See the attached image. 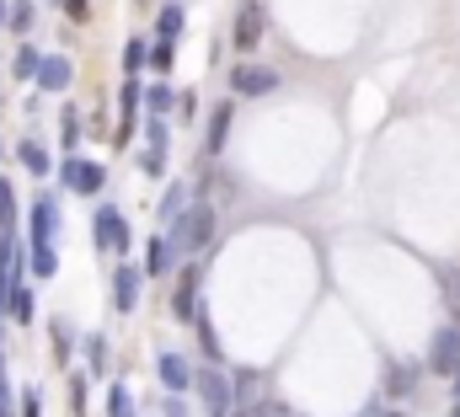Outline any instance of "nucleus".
I'll use <instances>...</instances> for the list:
<instances>
[{
  "label": "nucleus",
  "instance_id": "obj_1",
  "mask_svg": "<svg viewBox=\"0 0 460 417\" xmlns=\"http://www.w3.org/2000/svg\"><path fill=\"white\" fill-rule=\"evenodd\" d=\"M209 236H214V209H209V204H193V209H182V220L171 225L166 241H171L177 252H204Z\"/></svg>",
  "mask_w": 460,
  "mask_h": 417
},
{
  "label": "nucleus",
  "instance_id": "obj_2",
  "mask_svg": "<svg viewBox=\"0 0 460 417\" xmlns=\"http://www.w3.org/2000/svg\"><path fill=\"white\" fill-rule=\"evenodd\" d=\"M193 391H198V402H204V413L209 417H225L230 407H236V380H225L220 370L193 375Z\"/></svg>",
  "mask_w": 460,
  "mask_h": 417
},
{
  "label": "nucleus",
  "instance_id": "obj_3",
  "mask_svg": "<svg viewBox=\"0 0 460 417\" xmlns=\"http://www.w3.org/2000/svg\"><path fill=\"white\" fill-rule=\"evenodd\" d=\"M263 27H268V11H263L257 0H241V5H236V21H230V43H236L241 54H252V48L263 43Z\"/></svg>",
  "mask_w": 460,
  "mask_h": 417
},
{
  "label": "nucleus",
  "instance_id": "obj_4",
  "mask_svg": "<svg viewBox=\"0 0 460 417\" xmlns=\"http://www.w3.org/2000/svg\"><path fill=\"white\" fill-rule=\"evenodd\" d=\"M96 252H107V257H123L129 252V220L118 214V209H96Z\"/></svg>",
  "mask_w": 460,
  "mask_h": 417
},
{
  "label": "nucleus",
  "instance_id": "obj_5",
  "mask_svg": "<svg viewBox=\"0 0 460 417\" xmlns=\"http://www.w3.org/2000/svg\"><path fill=\"white\" fill-rule=\"evenodd\" d=\"M139 284H145V268H134V263H118L113 268V311L118 316L139 311Z\"/></svg>",
  "mask_w": 460,
  "mask_h": 417
},
{
  "label": "nucleus",
  "instance_id": "obj_6",
  "mask_svg": "<svg viewBox=\"0 0 460 417\" xmlns=\"http://www.w3.org/2000/svg\"><path fill=\"white\" fill-rule=\"evenodd\" d=\"M429 370L434 375H460V327H445V332H434V348H429Z\"/></svg>",
  "mask_w": 460,
  "mask_h": 417
},
{
  "label": "nucleus",
  "instance_id": "obj_7",
  "mask_svg": "<svg viewBox=\"0 0 460 417\" xmlns=\"http://www.w3.org/2000/svg\"><path fill=\"white\" fill-rule=\"evenodd\" d=\"M59 182H64L70 193H102V166H96V161L70 155V161L59 166Z\"/></svg>",
  "mask_w": 460,
  "mask_h": 417
},
{
  "label": "nucleus",
  "instance_id": "obj_8",
  "mask_svg": "<svg viewBox=\"0 0 460 417\" xmlns=\"http://www.w3.org/2000/svg\"><path fill=\"white\" fill-rule=\"evenodd\" d=\"M230 86H236V96H268V91H279V70H263V64H241V70L230 75Z\"/></svg>",
  "mask_w": 460,
  "mask_h": 417
},
{
  "label": "nucleus",
  "instance_id": "obj_9",
  "mask_svg": "<svg viewBox=\"0 0 460 417\" xmlns=\"http://www.w3.org/2000/svg\"><path fill=\"white\" fill-rule=\"evenodd\" d=\"M155 375H161L166 396H182V391H193V370H188V359H182V354H161V359H155Z\"/></svg>",
  "mask_w": 460,
  "mask_h": 417
},
{
  "label": "nucleus",
  "instance_id": "obj_10",
  "mask_svg": "<svg viewBox=\"0 0 460 417\" xmlns=\"http://www.w3.org/2000/svg\"><path fill=\"white\" fill-rule=\"evenodd\" d=\"M54 230H59V204L48 193H38V204H32V246H54Z\"/></svg>",
  "mask_w": 460,
  "mask_h": 417
},
{
  "label": "nucleus",
  "instance_id": "obj_11",
  "mask_svg": "<svg viewBox=\"0 0 460 417\" xmlns=\"http://www.w3.org/2000/svg\"><path fill=\"white\" fill-rule=\"evenodd\" d=\"M171 263H177V246H171L166 236H150V241H145V279H166Z\"/></svg>",
  "mask_w": 460,
  "mask_h": 417
},
{
  "label": "nucleus",
  "instance_id": "obj_12",
  "mask_svg": "<svg viewBox=\"0 0 460 417\" xmlns=\"http://www.w3.org/2000/svg\"><path fill=\"white\" fill-rule=\"evenodd\" d=\"M198 268H188L182 279H177V295H171V316L177 321H198Z\"/></svg>",
  "mask_w": 460,
  "mask_h": 417
},
{
  "label": "nucleus",
  "instance_id": "obj_13",
  "mask_svg": "<svg viewBox=\"0 0 460 417\" xmlns=\"http://www.w3.org/2000/svg\"><path fill=\"white\" fill-rule=\"evenodd\" d=\"M70 86V59L64 54H43L38 64V91H64Z\"/></svg>",
  "mask_w": 460,
  "mask_h": 417
},
{
  "label": "nucleus",
  "instance_id": "obj_14",
  "mask_svg": "<svg viewBox=\"0 0 460 417\" xmlns=\"http://www.w3.org/2000/svg\"><path fill=\"white\" fill-rule=\"evenodd\" d=\"M182 27H188V11H182L177 0L155 11V32H161V43H177V32H182Z\"/></svg>",
  "mask_w": 460,
  "mask_h": 417
},
{
  "label": "nucleus",
  "instance_id": "obj_15",
  "mask_svg": "<svg viewBox=\"0 0 460 417\" xmlns=\"http://www.w3.org/2000/svg\"><path fill=\"white\" fill-rule=\"evenodd\" d=\"M145 107H150V118H166L177 107V91L166 80H155V86H145Z\"/></svg>",
  "mask_w": 460,
  "mask_h": 417
},
{
  "label": "nucleus",
  "instance_id": "obj_16",
  "mask_svg": "<svg viewBox=\"0 0 460 417\" xmlns=\"http://www.w3.org/2000/svg\"><path fill=\"white\" fill-rule=\"evenodd\" d=\"M16 161H21L32 177H48V166H54V161H48V150H43V145H32V139H21V145H16Z\"/></svg>",
  "mask_w": 460,
  "mask_h": 417
},
{
  "label": "nucleus",
  "instance_id": "obj_17",
  "mask_svg": "<svg viewBox=\"0 0 460 417\" xmlns=\"http://www.w3.org/2000/svg\"><path fill=\"white\" fill-rule=\"evenodd\" d=\"M225 134H230V102H220V107H214V118H209V155H220V150H225Z\"/></svg>",
  "mask_w": 460,
  "mask_h": 417
},
{
  "label": "nucleus",
  "instance_id": "obj_18",
  "mask_svg": "<svg viewBox=\"0 0 460 417\" xmlns=\"http://www.w3.org/2000/svg\"><path fill=\"white\" fill-rule=\"evenodd\" d=\"M38 64H43V54H38V48H16L11 75H16V80H38Z\"/></svg>",
  "mask_w": 460,
  "mask_h": 417
},
{
  "label": "nucleus",
  "instance_id": "obj_19",
  "mask_svg": "<svg viewBox=\"0 0 460 417\" xmlns=\"http://www.w3.org/2000/svg\"><path fill=\"white\" fill-rule=\"evenodd\" d=\"M27 263H32V273H38V284L59 273V257H54V246H32V252H27Z\"/></svg>",
  "mask_w": 460,
  "mask_h": 417
},
{
  "label": "nucleus",
  "instance_id": "obj_20",
  "mask_svg": "<svg viewBox=\"0 0 460 417\" xmlns=\"http://www.w3.org/2000/svg\"><path fill=\"white\" fill-rule=\"evenodd\" d=\"M107 417H134V391L129 386H113L107 391Z\"/></svg>",
  "mask_w": 460,
  "mask_h": 417
},
{
  "label": "nucleus",
  "instance_id": "obj_21",
  "mask_svg": "<svg viewBox=\"0 0 460 417\" xmlns=\"http://www.w3.org/2000/svg\"><path fill=\"white\" fill-rule=\"evenodd\" d=\"M145 64H150L155 75H166V70L177 64V48H171V43H150V59H145Z\"/></svg>",
  "mask_w": 460,
  "mask_h": 417
},
{
  "label": "nucleus",
  "instance_id": "obj_22",
  "mask_svg": "<svg viewBox=\"0 0 460 417\" xmlns=\"http://www.w3.org/2000/svg\"><path fill=\"white\" fill-rule=\"evenodd\" d=\"M247 417H295V413H289V407H284L279 396H257V402L247 407Z\"/></svg>",
  "mask_w": 460,
  "mask_h": 417
},
{
  "label": "nucleus",
  "instance_id": "obj_23",
  "mask_svg": "<svg viewBox=\"0 0 460 417\" xmlns=\"http://www.w3.org/2000/svg\"><path fill=\"white\" fill-rule=\"evenodd\" d=\"M86 359H91V370H96V375L107 370V338H102V332H91V338H86Z\"/></svg>",
  "mask_w": 460,
  "mask_h": 417
},
{
  "label": "nucleus",
  "instance_id": "obj_24",
  "mask_svg": "<svg viewBox=\"0 0 460 417\" xmlns=\"http://www.w3.org/2000/svg\"><path fill=\"white\" fill-rule=\"evenodd\" d=\"M32 11H38L32 0H16V5H11V21H5V27H16V32H32Z\"/></svg>",
  "mask_w": 460,
  "mask_h": 417
},
{
  "label": "nucleus",
  "instance_id": "obj_25",
  "mask_svg": "<svg viewBox=\"0 0 460 417\" xmlns=\"http://www.w3.org/2000/svg\"><path fill=\"white\" fill-rule=\"evenodd\" d=\"M145 59H150V43H145V38H134V43H129V48H123V70H129V75H134V70H139V64H145Z\"/></svg>",
  "mask_w": 460,
  "mask_h": 417
},
{
  "label": "nucleus",
  "instance_id": "obj_26",
  "mask_svg": "<svg viewBox=\"0 0 460 417\" xmlns=\"http://www.w3.org/2000/svg\"><path fill=\"white\" fill-rule=\"evenodd\" d=\"M11 316H16L21 327H27V321L38 316V311H32V295H27V289H11Z\"/></svg>",
  "mask_w": 460,
  "mask_h": 417
},
{
  "label": "nucleus",
  "instance_id": "obj_27",
  "mask_svg": "<svg viewBox=\"0 0 460 417\" xmlns=\"http://www.w3.org/2000/svg\"><path fill=\"white\" fill-rule=\"evenodd\" d=\"M118 102H123V129H129V118H134V107L145 102V91H139L134 80H123V96H118Z\"/></svg>",
  "mask_w": 460,
  "mask_h": 417
},
{
  "label": "nucleus",
  "instance_id": "obj_28",
  "mask_svg": "<svg viewBox=\"0 0 460 417\" xmlns=\"http://www.w3.org/2000/svg\"><path fill=\"white\" fill-rule=\"evenodd\" d=\"M59 129H64V139H59V145H64V150H75V134H80V113H75V107H64Z\"/></svg>",
  "mask_w": 460,
  "mask_h": 417
},
{
  "label": "nucleus",
  "instance_id": "obj_29",
  "mask_svg": "<svg viewBox=\"0 0 460 417\" xmlns=\"http://www.w3.org/2000/svg\"><path fill=\"white\" fill-rule=\"evenodd\" d=\"M145 139H150V155H166V118H150Z\"/></svg>",
  "mask_w": 460,
  "mask_h": 417
},
{
  "label": "nucleus",
  "instance_id": "obj_30",
  "mask_svg": "<svg viewBox=\"0 0 460 417\" xmlns=\"http://www.w3.org/2000/svg\"><path fill=\"white\" fill-rule=\"evenodd\" d=\"M198 348H204V359H209V364L220 359V338H214V327H209V321H198Z\"/></svg>",
  "mask_w": 460,
  "mask_h": 417
},
{
  "label": "nucleus",
  "instance_id": "obj_31",
  "mask_svg": "<svg viewBox=\"0 0 460 417\" xmlns=\"http://www.w3.org/2000/svg\"><path fill=\"white\" fill-rule=\"evenodd\" d=\"M21 396V417H43V402H38V386H27V391H16Z\"/></svg>",
  "mask_w": 460,
  "mask_h": 417
},
{
  "label": "nucleus",
  "instance_id": "obj_32",
  "mask_svg": "<svg viewBox=\"0 0 460 417\" xmlns=\"http://www.w3.org/2000/svg\"><path fill=\"white\" fill-rule=\"evenodd\" d=\"M413 380H418L413 370H391V396H407V391H413Z\"/></svg>",
  "mask_w": 460,
  "mask_h": 417
},
{
  "label": "nucleus",
  "instance_id": "obj_33",
  "mask_svg": "<svg viewBox=\"0 0 460 417\" xmlns=\"http://www.w3.org/2000/svg\"><path fill=\"white\" fill-rule=\"evenodd\" d=\"M64 16H70V21H86V16H91V0H64Z\"/></svg>",
  "mask_w": 460,
  "mask_h": 417
},
{
  "label": "nucleus",
  "instance_id": "obj_34",
  "mask_svg": "<svg viewBox=\"0 0 460 417\" xmlns=\"http://www.w3.org/2000/svg\"><path fill=\"white\" fill-rule=\"evenodd\" d=\"M16 220V204H11V188L0 182V225H11Z\"/></svg>",
  "mask_w": 460,
  "mask_h": 417
},
{
  "label": "nucleus",
  "instance_id": "obj_35",
  "mask_svg": "<svg viewBox=\"0 0 460 417\" xmlns=\"http://www.w3.org/2000/svg\"><path fill=\"white\" fill-rule=\"evenodd\" d=\"M193 96H198V91H177V113H182V118H193V113H198V102H193Z\"/></svg>",
  "mask_w": 460,
  "mask_h": 417
},
{
  "label": "nucleus",
  "instance_id": "obj_36",
  "mask_svg": "<svg viewBox=\"0 0 460 417\" xmlns=\"http://www.w3.org/2000/svg\"><path fill=\"white\" fill-rule=\"evenodd\" d=\"M139 166H145L150 177H161V166H166V155H150V150H145V155H139Z\"/></svg>",
  "mask_w": 460,
  "mask_h": 417
},
{
  "label": "nucleus",
  "instance_id": "obj_37",
  "mask_svg": "<svg viewBox=\"0 0 460 417\" xmlns=\"http://www.w3.org/2000/svg\"><path fill=\"white\" fill-rule=\"evenodd\" d=\"M445 289H450V300H456V316H460V273H445Z\"/></svg>",
  "mask_w": 460,
  "mask_h": 417
},
{
  "label": "nucleus",
  "instance_id": "obj_38",
  "mask_svg": "<svg viewBox=\"0 0 460 417\" xmlns=\"http://www.w3.org/2000/svg\"><path fill=\"white\" fill-rule=\"evenodd\" d=\"M5 21H11V5H5V0H0V27H5Z\"/></svg>",
  "mask_w": 460,
  "mask_h": 417
},
{
  "label": "nucleus",
  "instance_id": "obj_39",
  "mask_svg": "<svg viewBox=\"0 0 460 417\" xmlns=\"http://www.w3.org/2000/svg\"><path fill=\"white\" fill-rule=\"evenodd\" d=\"M456 407H460V375H456Z\"/></svg>",
  "mask_w": 460,
  "mask_h": 417
},
{
  "label": "nucleus",
  "instance_id": "obj_40",
  "mask_svg": "<svg viewBox=\"0 0 460 417\" xmlns=\"http://www.w3.org/2000/svg\"><path fill=\"white\" fill-rule=\"evenodd\" d=\"M386 417H402V413H386Z\"/></svg>",
  "mask_w": 460,
  "mask_h": 417
},
{
  "label": "nucleus",
  "instance_id": "obj_41",
  "mask_svg": "<svg viewBox=\"0 0 460 417\" xmlns=\"http://www.w3.org/2000/svg\"><path fill=\"white\" fill-rule=\"evenodd\" d=\"M450 417H460V407H456V413H450Z\"/></svg>",
  "mask_w": 460,
  "mask_h": 417
}]
</instances>
